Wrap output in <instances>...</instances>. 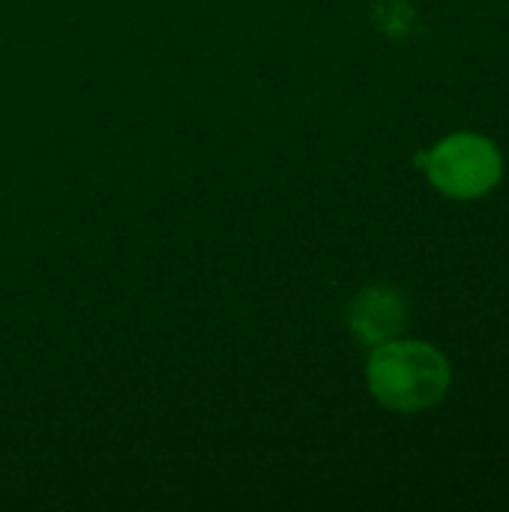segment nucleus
Instances as JSON below:
<instances>
[{"instance_id":"nucleus-1","label":"nucleus","mask_w":509,"mask_h":512,"mask_svg":"<svg viewBox=\"0 0 509 512\" xmlns=\"http://www.w3.org/2000/svg\"><path fill=\"white\" fill-rule=\"evenodd\" d=\"M372 396L399 414H417L438 405L453 381L447 357L429 342L390 339L375 345L366 363Z\"/></svg>"},{"instance_id":"nucleus-2","label":"nucleus","mask_w":509,"mask_h":512,"mask_svg":"<svg viewBox=\"0 0 509 512\" xmlns=\"http://www.w3.org/2000/svg\"><path fill=\"white\" fill-rule=\"evenodd\" d=\"M429 180L453 198H480L501 180V153L489 138L450 135L429 153Z\"/></svg>"},{"instance_id":"nucleus-3","label":"nucleus","mask_w":509,"mask_h":512,"mask_svg":"<svg viewBox=\"0 0 509 512\" xmlns=\"http://www.w3.org/2000/svg\"><path fill=\"white\" fill-rule=\"evenodd\" d=\"M405 327V303L393 288H366L351 303V330L363 345H384Z\"/></svg>"}]
</instances>
